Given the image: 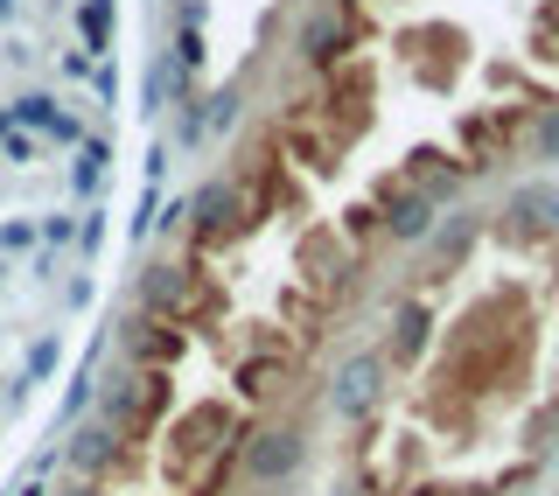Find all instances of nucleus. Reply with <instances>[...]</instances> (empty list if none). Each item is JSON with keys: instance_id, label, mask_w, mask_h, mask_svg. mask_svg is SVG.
<instances>
[{"instance_id": "3", "label": "nucleus", "mask_w": 559, "mask_h": 496, "mask_svg": "<svg viewBox=\"0 0 559 496\" xmlns=\"http://www.w3.org/2000/svg\"><path fill=\"white\" fill-rule=\"evenodd\" d=\"M189 300V259H154L133 287V308L140 315H175Z\"/></svg>"}, {"instance_id": "6", "label": "nucleus", "mask_w": 559, "mask_h": 496, "mask_svg": "<svg viewBox=\"0 0 559 496\" xmlns=\"http://www.w3.org/2000/svg\"><path fill=\"white\" fill-rule=\"evenodd\" d=\"M336 496H364V489H336Z\"/></svg>"}, {"instance_id": "2", "label": "nucleus", "mask_w": 559, "mask_h": 496, "mask_svg": "<svg viewBox=\"0 0 559 496\" xmlns=\"http://www.w3.org/2000/svg\"><path fill=\"white\" fill-rule=\"evenodd\" d=\"M357 43H364V22H349L343 8H322V14H308V22L294 28V49H301V63L314 70V78H329L336 63H349Z\"/></svg>"}, {"instance_id": "4", "label": "nucleus", "mask_w": 559, "mask_h": 496, "mask_svg": "<svg viewBox=\"0 0 559 496\" xmlns=\"http://www.w3.org/2000/svg\"><path fill=\"white\" fill-rule=\"evenodd\" d=\"M378 385H384V350L371 357V350H357V357L343 364V378H336V392H329V405L336 413H364V405L378 399Z\"/></svg>"}, {"instance_id": "1", "label": "nucleus", "mask_w": 559, "mask_h": 496, "mask_svg": "<svg viewBox=\"0 0 559 496\" xmlns=\"http://www.w3.org/2000/svg\"><path fill=\"white\" fill-rule=\"evenodd\" d=\"M301 462H308V434H301V420H273V427L245 434V475H252L259 489L294 483V469H301Z\"/></svg>"}, {"instance_id": "5", "label": "nucleus", "mask_w": 559, "mask_h": 496, "mask_svg": "<svg viewBox=\"0 0 559 496\" xmlns=\"http://www.w3.org/2000/svg\"><path fill=\"white\" fill-rule=\"evenodd\" d=\"M532 147H538V162H559V105L532 113Z\"/></svg>"}]
</instances>
